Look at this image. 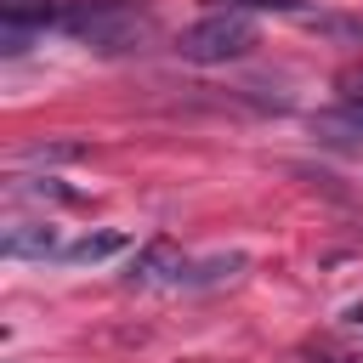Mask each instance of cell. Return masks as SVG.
Segmentation results:
<instances>
[{
	"label": "cell",
	"mask_w": 363,
	"mask_h": 363,
	"mask_svg": "<svg viewBox=\"0 0 363 363\" xmlns=\"http://www.w3.org/2000/svg\"><path fill=\"white\" fill-rule=\"evenodd\" d=\"M85 153V142H40V147H28L23 159L28 164H57V159H79Z\"/></svg>",
	"instance_id": "obj_8"
},
{
	"label": "cell",
	"mask_w": 363,
	"mask_h": 363,
	"mask_svg": "<svg viewBox=\"0 0 363 363\" xmlns=\"http://www.w3.org/2000/svg\"><path fill=\"white\" fill-rule=\"evenodd\" d=\"M233 272H244V255H216V261H204V267H187L176 289H204V284H221V278H233Z\"/></svg>",
	"instance_id": "obj_7"
},
{
	"label": "cell",
	"mask_w": 363,
	"mask_h": 363,
	"mask_svg": "<svg viewBox=\"0 0 363 363\" xmlns=\"http://www.w3.org/2000/svg\"><path fill=\"white\" fill-rule=\"evenodd\" d=\"M318 28H335V34H352V40H363V23H357V17H318Z\"/></svg>",
	"instance_id": "obj_10"
},
{
	"label": "cell",
	"mask_w": 363,
	"mask_h": 363,
	"mask_svg": "<svg viewBox=\"0 0 363 363\" xmlns=\"http://www.w3.org/2000/svg\"><path fill=\"white\" fill-rule=\"evenodd\" d=\"M182 272H187L182 250H176L170 238H153L147 250H136V261H130L125 284H136V289H147V284H182Z\"/></svg>",
	"instance_id": "obj_4"
},
{
	"label": "cell",
	"mask_w": 363,
	"mask_h": 363,
	"mask_svg": "<svg viewBox=\"0 0 363 363\" xmlns=\"http://www.w3.org/2000/svg\"><path fill=\"white\" fill-rule=\"evenodd\" d=\"M221 6L227 11H244V17L250 11H301V0H221Z\"/></svg>",
	"instance_id": "obj_9"
},
{
	"label": "cell",
	"mask_w": 363,
	"mask_h": 363,
	"mask_svg": "<svg viewBox=\"0 0 363 363\" xmlns=\"http://www.w3.org/2000/svg\"><path fill=\"white\" fill-rule=\"evenodd\" d=\"M57 28H62L68 40H79V45L102 51V57L136 51V45L153 34V23H147V17H142L130 0H68Z\"/></svg>",
	"instance_id": "obj_1"
},
{
	"label": "cell",
	"mask_w": 363,
	"mask_h": 363,
	"mask_svg": "<svg viewBox=\"0 0 363 363\" xmlns=\"http://www.w3.org/2000/svg\"><path fill=\"white\" fill-rule=\"evenodd\" d=\"M119 250H130V233L102 227V233H85V238L62 244V261H74V267H96V261H113Z\"/></svg>",
	"instance_id": "obj_6"
},
{
	"label": "cell",
	"mask_w": 363,
	"mask_h": 363,
	"mask_svg": "<svg viewBox=\"0 0 363 363\" xmlns=\"http://www.w3.org/2000/svg\"><path fill=\"white\" fill-rule=\"evenodd\" d=\"M340 91H346V102H363V68H346L340 74Z\"/></svg>",
	"instance_id": "obj_11"
},
{
	"label": "cell",
	"mask_w": 363,
	"mask_h": 363,
	"mask_svg": "<svg viewBox=\"0 0 363 363\" xmlns=\"http://www.w3.org/2000/svg\"><path fill=\"white\" fill-rule=\"evenodd\" d=\"M250 45H255V23L244 11H227V6H216L210 17H199L176 34V57L204 62V68L210 62H238V57H250Z\"/></svg>",
	"instance_id": "obj_2"
},
{
	"label": "cell",
	"mask_w": 363,
	"mask_h": 363,
	"mask_svg": "<svg viewBox=\"0 0 363 363\" xmlns=\"http://www.w3.org/2000/svg\"><path fill=\"white\" fill-rule=\"evenodd\" d=\"M0 255H11V261H45V255H62V238H57L51 221H17V227H6Z\"/></svg>",
	"instance_id": "obj_5"
},
{
	"label": "cell",
	"mask_w": 363,
	"mask_h": 363,
	"mask_svg": "<svg viewBox=\"0 0 363 363\" xmlns=\"http://www.w3.org/2000/svg\"><path fill=\"white\" fill-rule=\"evenodd\" d=\"M51 23H62V0H0V51H28L34 34H45Z\"/></svg>",
	"instance_id": "obj_3"
}]
</instances>
